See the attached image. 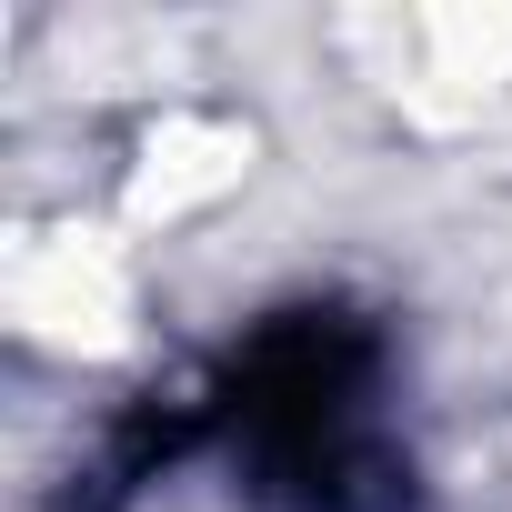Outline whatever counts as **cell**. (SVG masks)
Segmentation results:
<instances>
[{
  "label": "cell",
  "instance_id": "obj_1",
  "mask_svg": "<svg viewBox=\"0 0 512 512\" xmlns=\"http://www.w3.org/2000/svg\"><path fill=\"white\" fill-rule=\"evenodd\" d=\"M161 472H201L231 512H432V432L402 322L342 282L251 302L181 382L151 392V412L101 432L81 512H121V492Z\"/></svg>",
  "mask_w": 512,
  "mask_h": 512
}]
</instances>
